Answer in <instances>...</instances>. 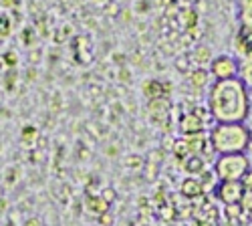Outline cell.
<instances>
[{"mask_svg": "<svg viewBox=\"0 0 252 226\" xmlns=\"http://www.w3.org/2000/svg\"><path fill=\"white\" fill-rule=\"evenodd\" d=\"M210 113L218 123H244L250 113V95L242 79H222L210 89Z\"/></svg>", "mask_w": 252, "mask_h": 226, "instance_id": "6da1fadb", "label": "cell"}, {"mask_svg": "<svg viewBox=\"0 0 252 226\" xmlns=\"http://www.w3.org/2000/svg\"><path fill=\"white\" fill-rule=\"evenodd\" d=\"M250 129L244 123H218L210 133V143L220 156L242 154L250 146Z\"/></svg>", "mask_w": 252, "mask_h": 226, "instance_id": "7a4b0ae2", "label": "cell"}, {"mask_svg": "<svg viewBox=\"0 0 252 226\" xmlns=\"http://www.w3.org/2000/svg\"><path fill=\"white\" fill-rule=\"evenodd\" d=\"M250 172V161L244 154H224L216 160V176L222 182L228 180H242Z\"/></svg>", "mask_w": 252, "mask_h": 226, "instance_id": "3957f363", "label": "cell"}, {"mask_svg": "<svg viewBox=\"0 0 252 226\" xmlns=\"http://www.w3.org/2000/svg\"><path fill=\"white\" fill-rule=\"evenodd\" d=\"M246 196V186L242 180H228L222 182L218 188V198L226 204V206H232V204H240Z\"/></svg>", "mask_w": 252, "mask_h": 226, "instance_id": "277c9868", "label": "cell"}, {"mask_svg": "<svg viewBox=\"0 0 252 226\" xmlns=\"http://www.w3.org/2000/svg\"><path fill=\"white\" fill-rule=\"evenodd\" d=\"M210 69H212V75L218 81H222V79H234L238 75V63L232 57H226V55L214 59L212 67H210Z\"/></svg>", "mask_w": 252, "mask_h": 226, "instance_id": "5b68a950", "label": "cell"}, {"mask_svg": "<svg viewBox=\"0 0 252 226\" xmlns=\"http://www.w3.org/2000/svg\"><path fill=\"white\" fill-rule=\"evenodd\" d=\"M148 111H150V115L156 123H159V126H167V121H170V111H172L170 99L167 97L152 99L150 105H148Z\"/></svg>", "mask_w": 252, "mask_h": 226, "instance_id": "8992f818", "label": "cell"}, {"mask_svg": "<svg viewBox=\"0 0 252 226\" xmlns=\"http://www.w3.org/2000/svg\"><path fill=\"white\" fill-rule=\"evenodd\" d=\"M180 129H182V133H186V135L202 133L204 121H202V117H198L194 111H192V113H186V115H182V119H180Z\"/></svg>", "mask_w": 252, "mask_h": 226, "instance_id": "52a82bcc", "label": "cell"}, {"mask_svg": "<svg viewBox=\"0 0 252 226\" xmlns=\"http://www.w3.org/2000/svg\"><path fill=\"white\" fill-rule=\"evenodd\" d=\"M238 53L244 57H252V25H242L236 38Z\"/></svg>", "mask_w": 252, "mask_h": 226, "instance_id": "ba28073f", "label": "cell"}, {"mask_svg": "<svg viewBox=\"0 0 252 226\" xmlns=\"http://www.w3.org/2000/svg\"><path fill=\"white\" fill-rule=\"evenodd\" d=\"M182 194H184L186 198H190V200L200 198V196L204 194V186H202V184H200L198 180L188 178V180L182 184Z\"/></svg>", "mask_w": 252, "mask_h": 226, "instance_id": "9c48e42d", "label": "cell"}, {"mask_svg": "<svg viewBox=\"0 0 252 226\" xmlns=\"http://www.w3.org/2000/svg\"><path fill=\"white\" fill-rule=\"evenodd\" d=\"M167 91H170V85H163V83H159V81H150V83L143 87V93L150 99L167 97Z\"/></svg>", "mask_w": 252, "mask_h": 226, "instance_id": "30bf717a", "label": "cell"}, {"mask_svg": "<svg viewBox=\"0 0 252 226\" xmlns=\"http://www.w3.org/2000/svg\"><path fill=\"white\" fill-rule=\"evenodd\" d=\"M204 166H206V161L202 160V156H188L186 160H184V170L188 172V174H192V176H196V174H204Z\"/></svg>", "mask_w": 252, "mask_h": 226, "instance_id": "8fae6325", "label": "cell"}, {"mask_svg": "<svg viewBox=\"0 0 252 226\" xmlns=\"http://www.w3.org/2000/svg\"><path fill=\"white\" fill-rule=\"evenodd\" d=\"M206 137L202 133H196V135H190V139H188V148H190V154H196L200 156L202 152H210V148H206Z\"/></svg>", "mask_w": 252, "mask_h": 226, "instance_id": "7c38bea8", "label": "cell"}, {"mask_svg": "<svg viewBox=\"0 0 252 226\" xmlns=\"http://www.w3.org/2000/svg\"><path fill=\"white\" fill-rule=\"evenodd\" d=\"M242 25H252V0H238Z\"/></svg>", "mask_w": 252, "mask_h": 226, "instance_id": "4fadbf2b", "label": "cell"}, {"mask_svg": "<svg viewBox=\"0 0 252 226\" xmlns=\"http://www.w3.org/2000/svg\"><path fill=\"white\" fill-rule=\"evenodd\" d=\"M87 208L93 212V214H103L107 210V202L103 198H95V196H89L87 198Z\"/></svg>", "mask_w": 252, "mask_h": 226, "instance_id": "5bb4252c", "label": "cell"}, {"mask_svg": "<svg viewBox=\"0 0 252 226\" xmlns=\"http://www.w3.org/2000/svg\"><path fill=\"white\" fill-rule=\"evenodd\" d=\"M208 79H210V75L204 69H196V71L190 73V81H192V85H196V87H204L208 83Z\"/></svg>", "mask_w": 252, "mask_h": 226, "instance_id": "9a60e30c", "label": "cell"}, {"mask_svg": "<svg viewBox=\"0 0 252 226\" xmlns=\"http://www.w3.org/2000/svg\"><path fill=\"white\" fill-rule=\"evenodd\" d=\"M192 57H194L196 63H208L210 57H212V51H210L208 47H198V49H194Z\"/></svg>", "mask_w": 252, "mask_h": 226, "instance_id": "2e32d148", "label": "cell"}, {"mask_svg": "<svg viewBox=\"0 0 252 226\" xmlns=\"http://www.w3.org/2000/svg\"><path fill=\"white\" fill-rule=\"evenodd\" d=\"M174 152H176V156H178L180 160H186V158H188V154H190V148H188V141H176Z\"/></svg>", "mask_w": 252, "mask_h": 226, "instance_id": "e0dca14e", "label": "cell"}, {"mask_svg": "<svg viewBox=\"0 0 252 226\" xmlns=\"http://www.w3.org/2000/svg\"><path fill=\"white\" fill-rule=\"evenodd\" d=\"M10 32V23H8V18L6 16H0V34L6 36Z\"/></svg>", "mask_w": 252, "mask_h": 226, "instance_id": "ac0fdd59", "label": "cell"}, {"mask_svg": "<svg viewBox=\"0 0 252 226\" xmlns=\"http://www.w3.org/2000/svg\"><path fill=\"white\" fill-rule=\"evenodd\" d=\"M34 135H36L34 128H25V131H23V139H25V143H29V139L34 137Z\"/></svg>", "mask_w": 252, "mask_h": 226, "instance_id": "d6986e66", "label": "cell"}, {"mask_svg": "<svg viewBox=\"0 0 252 226\" xmlns=\"http://www.w3.org/2000/svg\"><path fill=\"white\" fill-rule=\"evenodd\" d=\"M127 166H131V168H139V166H141V160H139L137 156H131V158H127Z\"/></svg>", "mask_w": 252, "mask_h": 226, "instance_id": "ffe728a7", "label": "cell"}, {"mask_svg": "<svg viewBox=\"0 0 252 226\" xmlns=\"http://www.w3.org/2000/svg\"><path fill=\"white\" fill-rule=\"evenodd\" d=\"M103 194H105V196H103V200H105V202H111V200L115 198V192H113L111 188H107V190H105Z\"/></svg>", "mask_w": 252, "mask_h": 226, "instance_id": "44dd1931", "label": "cell"}, {"mask_svg": "<svg viewBox=\"0 0 252 226\" xmlns=\"http://www.w3.org/2000/svg\"><path fill=\"white\" fill-rule=\"evenodd\" d=\"M161 210H163V218H165V220H170V218H174V214L170 212L172 208H161Z\"/></svg>", "mask_w": 252, "mask_h": 226, "instance_id": "7402d4cb", "label": "cell"}, {"mask_svg": "<svg viewBox=\"0 0 252 226\" xmlns=\"http://www.w3.org/2000/svg\"><path fill=\"white\" fill-rule=\"evenodd\" d=\"M27 226H40V220L38 218H31V220H27Z\"/></svg>", "mask_w": 252, "mask_h": 226, "instance_id": "603a6c76", "label": "cell"}, {"mask_svg": "<svg viewBox=\"0 0 252 226\" xmlns=\"http://www.w3.org/2000/svg\"><path fill=\"white\" fill-rule=\"evenodd\" d=\"M6 63H10V65H14V63H16V57H14L12 53H8V55H6Z\"/></svg>", "mask_w": 252, "mask_h": 226, "instance_id": "cb8c5ba5", "label": "cell"}, {"mask_svg": "<svg viewBox=\"0 0 252 226\" xmlns=\"http://www.w3.org/2000/svg\"><path fill=\"white\" fill-rule=\"evenodd\" d=\"M16 2H18V0H2L4 6H16Z\"/></svg>", "mask_w": 252, "mask_h": 226, "instance_id": "d4e9b609", "label": "cell"}, {"mask_svg": "<svg viewBox=\"0 0 252 226\" xmlns=\"http://www.w3.org/2000/svg\"><path fill=\"white\" fill-rule=\"evenodd\" d=\"M12 182H14V170L8 172V184H12Z\"/></svg>", "mask_w": 252, "mask_h": 226, "instance_id": "484cf974", "label": "cell"}]
</instances>
